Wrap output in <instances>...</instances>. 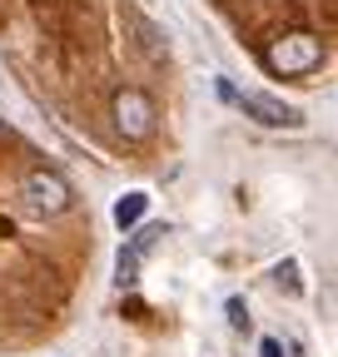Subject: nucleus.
I'll use <instances>...</instances> for the list:
<instances>
[{"label": "nucleus", "instance_id": "1", "mask_svg": "<svg viewBox=\"0 0 338 357\" xmlns=\"http://www.w3.org/2000/svg\"><path fill=\"white\" fill-rule=\"evenodd\" d=\"M264 65L284 79H299V75H314L323 65V40L314 30H288L279 40H269V50H264Z\"/></svg>", "mask_w": 338, "mask_h": 357}, {"label": "nucleus", "instance_id": "2", "mask_svg": "<svg viewBox=\"0 0 338 357\" xmlns=\"http://www.w3.org/2000/svg\"><path fill=\"white\" fill-rule=\"evenodd\" d=\"M110 119H115V134L124 144H145L149 134H154V100L145 95V89L135 84H119L115 89V100H110Z\"/></svg>", "mask_w": 338, "mask_h": 357}, {"label": "nucleus", "instance_id": "5", "mask_svg": "<svg viewBox=\"0 0 338 357\" xmlns=\"http://www.w3.org/2000/svg\"><path fill=\"white\" fill-rule=\"evenodd\" d=\"M119 20H124V30H130V40H135V50H140L149 65H164V60H169V35H164L140 6H119Z\"/></svg>", "mask_w": 338, "mask_h": 357}, {"label": "nucleus", "instance_id": "11", "mask_svg": "<svg viewBox=\"0 0 338 357\" xmlns=\"http://www.w3.org/2000/svg\"><path fill=\"white\" fill-rule=\"evenodd\" d=\"M0 139H6V124H0Z\"/></svg>", "mask_w": 338, "mask_h": 357}, {"label": "nucleus", "instance_id": "3", "mask_svg": "<svg viewBox=\"0 0 338 357\" xmlns=\"http://www.w3.org/2000/svg\"><path fill=\"white\" fill-rule=\"evenodd\" d=\"M20 199H25V208L35 218H55V213H65L75 204V189H70V178L55 174V169H30L20 178Z\"/></svg>", "mask_w": 338, "mask_h": 357}, {"label": "nucleus", "instance_id": "4", "mask_svg": "<svg viewBox=\"0 0 338 357\" xmlns=\"http://www.w3.org/2000/svg\"><path fill=\"white\" fill-rule=\"evenodd\" d=\"M219 95L229 100V105H239L254 124H264V129H299L304 124V109H293V105H284V100H274V95H259V89H239L234 84H224L219 79Z\"/></svg>", "mask_w": 338, "mask_h": 357}, {"label": "nucleus", "instance_id": "10", "mask_svg": "<svg viewBox=\"0 0 338 357\" xmlns=\"http://www.w3.org/2000/svg\"><path fill=\"white\" fill-rule=\"evenodd\" d=\"M259 357H284V342H279V337H264V342H259Z\"/></svg>", "mask_w": 338, "mask_h": 357}, {"label": "nucleus", "instance_id": "8", "mask_svg": "<svg viewBox=\"0 0 338 357\" xmlns=\"http://www.w3.org/2000/svg\"><path fill=\"white\" fill-rule=\"evenodd\" d=\"M274 283L288 288V293H299V263H279L274 268Z\"/></svg>", "mask_w": 338, "mask_h": 357}, {"label": "nucleus", "instance_id": "6", "mask_svg": "<svg viewBox=\"0 0 338 357\" xmlns=\"http://www.w3.org/2000/svg\"><path fill=\"white\" fill-rule=\"evenodd\" d=\"M159 238H164V229H159V223H149V229H140L130 243L119 248V258H115V283H119V288H135V283H140V263H145V253H149Z\"/></svg>", "mask_w": 338, "mask_h": 357}, {"label": "nucleus", "instance_id": "7", "mask_svg": "<svg viewBox=\"0 0 338 357\" xmlns=\"http://www.w3.org/2000/svg\"><path fill=\"white\" fill-rule=\"evenodd\" d=\"M145 213H149V194H124L115 204V223H119V229H135Z\"/></svg>", "mask_w": 338, "mask_h": 357}, {"label": "nucleus", "instance_id": "9", "mask_svg": "<svg viewBox=\"0 0 338 357\" xmlns=\"http://www.w3.org/2000/svg\"><path fill=\"white\" fill-rule=\"evenodd\" d=\"M229 323H234V328H249V307H244V298H229Z\"/></svg>", "mask_w": 338, "mask_h": 357}]
</instances>
